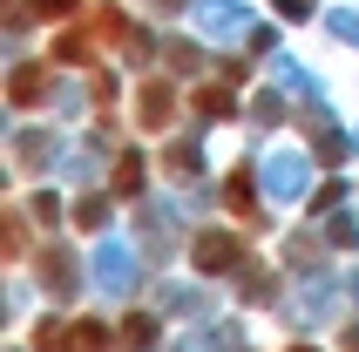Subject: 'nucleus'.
Segmentation results:
<instances>
[{"instance_id": "nucleus-9", "label": "nucleus", "mask_w": 359, "mask_h": 352, "mask_svg": "<svg viewBox=\"0 0 359 352\" xmlns=\"http://www.w3.org/2000/svg\"><path fill=\"white\" fill-rule=\"evenodd\" d=\"M34 14H48V20H68V14H75V0H34Z\"/></svg>"}, {"instance_id": "nucleus-7", "label": "nucleus", "mask_w": 359, "mask_h": 352, "mask_svg": "<svg viewBox=\"0 0 359 352\" xmlns=\"http://www.w3.org/2000/svg\"><path fill=\"white\" fill-rule=\"evenodd\" d=\"M95 34H102V41H122L129 27H122V14H116V7H102V14H95Z\"/></svg>"}, {"instance_id": "nucleus-6", "label": "nucleus", "mask_w": 359, "mask_h": 352, "mask_svg": "<svg viewBox=\"0 0 359 352\" xmlns=\"http://www.w3.org/2000/svg\"><path fill=\"white\" fill-rule=\"evenodd\" d=\"M122 339H129V346H149V339H156V318H122Z\"/></svg>"}, {"instance_id": "nucleus-2", "label": "nucleus", "mask_w": 359, "mask_h": 352, "mask_svg": "<svg viewBox=\"0 0 359 352\" xmlns=\"http://www.w3.org/2000/svg\"><path fill=\"white\" fill-rule=\"evenodd\" d=\"M170 109H177V102H170V88H163V81H149V88H142V122L156 129V122H170Z\"/></svg>"}, {"instance_id": "nucleus-4", "label": "nucleus", "mask_w": 359, "mask_h": 352, "mask_svg": "<svg viewBox=\"0 0 359 352\" xmlns=\"http://www.w3.org/2000/svg\"><path fill=\"white\" fill-rule=\"evenodd\" d=\"M55 61L81 68V61H95V41H88V34H61V41H55Z\"/></svg>"}, {"instance_id": "nucleus-5", "label": "nucleus", "mask_w": 359, "mask_h": 352, "mask_svg": "<svg viewBox=\"0 0 359 352\" xmlns=\"http://www.w3.org/2000/svg\"><path fill=\"white\" fill-rule=\"evenodd\" d=\"M116 190H122V196L142 190V156H122V163H116Z\"/></svg>"}, {"instance_id": "nucleus-8", "label": "nucleus", "mask_w": 359, "mask_h": 352, "mask_svg": "<svg viewBox=\"0 0 359 352\" xmlns=\"http://www.w3.org/2000/svg\"><path fill=\"white\" fill-rule=\"evenodd\" d=\"M197 109H203V116H224V109H231V95H224V88H203Z\"/></svg>"}, {"instance_id": "nucleus-1", "label": "nucleus", "mask_w": 359, "mask_h": 352, "mask_svg": "<svg viewBox=\"0 0 359 352\" xmlns=\"http://www.w3.org/2000/svg\"><path fill=\"white\" fill-rule=\"evenodd\" d=\"M238 257V237H224V231H203L197 237V271H224Z\"/></svg>"}, {"instance_id": "nucleus-3", "label": "nucleus", "mask_w": 359, "mask_h": 352, "mask_svg": "<svg viewBox=\"0 0 359 352\" xmlns=\"http://www.w3.org/2000/svg\"><path fill=\"white\" fill-rule=\"evenodd\" d=\"M41 88H48V81H41V68H14V88H7V95H14L20 109H34V102H41Z\"/></svg>"}, {"instance_id": "nucleus-10", "label": "nucleus", "mask_w": 359, "mask_h": 352, "mask_svg": "<svg viewBox=\"0 0 359 352\" xmlns=\"http://www.w3.org/2000/svg\"><path fill=\"white\" fill-rule=\"evenodd\" d=\"M292 352H305V346H292Z\"/></svg>"}]
</instances>
